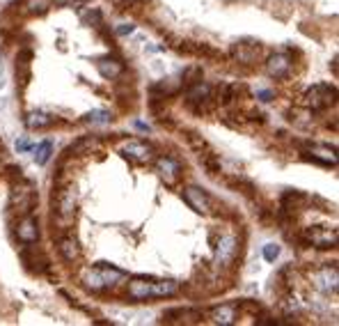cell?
<instances>
[{
	"instance_id": "ac0fdd59",
	"label": "cell",
	"mask_w": 339,
	"mask_h": 326,
	"mask_svg": "<svg viewBox=\"0 0 339 326\" xmlns=\"http://www.w3.org/2000/svg\"><path fill=\"white\" fill-rule=\"evenodd\" d=\"M312 154L323 159L326 163H337V156H335V150H326V147H312Z\"/></svg>"
},
{
	"instance_id": "7c38bea8",
	"label": "cell",
	"mask_w": 339,
	"mask_h": 326,
	"mask_svg": "<svg viewBox=\"0 0 339 326\" xmlns=\"http://www.w3.org/2000/svg\"><path fill=\"white\" fill-rule=\"evenodd\" d=\"M51 122L53 120L48 115H44V113H30V115H28V120H26V124L30 126V129H42V126H48Z\"/></svg>"
},
{
	"instance_id": "9c48e42d",
	"label": "cell",
	"mask_w": 339,
	"mask_h": 326,
	"mask_svg": "<svg viewBox=\"0 0 339 326\" xmlns=\"http://www.w3.org/2000/svg\"><path fill=\"white\" fill-rule=\"evenodd\" d=\"M307 237L312 239V244L316 246H326V244H335L337 241V232L335 230H309Z\"/></svg>"
},
{
	"instance_id": "7402d4cb",
	"label": "cell",
	"mask_w": 339,
	"mask_h": 326,
	"mask_svg": "<svg viewBox=\"0 0 339 326\" xmlns=\"http://www.w3.org/2000/svg\"><path fill=\"white\" fill-rule=\"evenodd\" d=\"M129 32H133V26H131V23H122V26L117 28V34H129Z\"/></svg>"
},
{
	"instance_id": "ba28073f",
	"label": "cell",
	"mask_w": 339,
	"mask_h": 326,
	"mask_svg": "<svg viewBox=\"0 0 339 326\" xmlns=\"http://www.w3.org/2000/svg\"><path fill=\"white\" fill-rule=\"evenodd\" d=\"M122 150H124L126 156H131V159H137V161H147V159H149V147L142 145V142H137V140L124 142Z\"/></svg>"
},
{
	"instance_id": "44dd1931",
	"label": "cell",
	"mask_w": 339,
	"mask_h": 326,
	"mask_svg": "<svg viewBox=\"0 0 339 326\" xmlns=\"http://www.w3.org/2000/svg\"><path fill=\"white\" fill-rule=\"evenodd\" d=\"M48 3H51V0H28L26 7L32 9V12H37V9H39V12H44V9L48 7Z\"/></svg>"
},
{
	"instance_id": "52a82bcc",
	"label": "cell",
	"mask_w": 339,
	"mask_h": 326,
	"mask_svg": "<svg viewBox=\"0 0 339 326\" xmlns=\"http://www.w3.org/2000/svg\"><path fill=\"white\" fill-rule=\"evenodd\" d=\"M316 285L323 289V292H335L337 289V269H323L321 274L314 276Z\"/></svg>"
},
{
	"instance_id": "9a60e30c",
	"label": "cell",
	"mask_w": 339,
	"mask_h": 326,
	"mask_svg": "<svg viewBox=\"0 0 339 326\" xmlns=\"http://www.w3.org/2000/svg\"><path fill=\"white\" fill-rule=\"evenodd\" d=\"M60 250L65 255V260H76L78 258V244L73 239H65L60 244Z\"/></svg>"
},
{
	"instance_id": "7a4b0ae2",
	"label": "cell",
	"mask_w": 339,
	"mask_h": 326,
	"mask_svg": "<svg viewBox=\"0 0 339 326\" xmlns=\"http://www.w3.org/2000/svg\"><path fill=\"white\" fill-rule=\"evenodd\" d=\"M335 97H337V90L330 85H314L312 90L307 92V99H309V106L312 108H326L330 103H335Z\"/></svg>"
},
{
	"instance_id": "6da1fadb",
	"label": "cell",
	"mask_w": 339,
	"mask_h": 326,
	"mask_svg": "<svg viewBox=\"0 0 339 326\" xmlns=\"http://www.w3.org/2000/svg\"><path fill=\"white\" fill-rule=\"evenodd\" d=\"M126 274L119 269H112V266H94L85 274V285L92 289H103L110 287V285H117L119 280H124Z\"/></svg>"
},
{
	"instance_id": "2e32d148",
	"label": "cell",
	"mask_w": 339,
	"mask_h": 326,
	"mask_svg": "<svg viewBox=\"0 0 339 326\" xmlns=\"http://www.w3.org/2000/svg\"><path fill=\"white\" fill-rule=\"evenodd\" d=\"M158 170L163 172V175H168L170 179H172V177L176 175V170H179V166H176V163L172 161V159H165V156H163V159H158Z\"/></svg>"
},
{
	"instance_id": "30bf717a",
	"label": "cell",
	"mask_w": 339,
	"mask_h": 326,
	"mask_svg": "<svg viewBox=\"0 0 339 326\" xmlns=\"http://www.w3.org/2000/svg\"><path fill=\"white\" fill-rule=\"evenodd\" d=\"M18 239L26 241V244L37 241V225H34L32 219H26L21 225H18Z\"/></svg>"
},
{
	"instance_id": "277c9868",
	"label": "cell",
	"mask_w": 339,
	"mask_h": 326,
	"mask_svg": "<svg viewBox=\"0 0 339 326\" xmlns=\"http://www.w3.org/2000/svg\"><path fill=\"white\" fill-rule=\"evenodd\" d=\"M73 207H76V193L71 189L60 191V195H57V211H60L62 219L73 216Z\"/></svg>"
},
{
	"instance_id": "5b68a950",
	"label": "cell",
	"mask_w": 339,
	"mask_h": 326,
	"mask_svg": "<svg viewBox=\"0 0 339 326\" xmlns=\"http://www.w3.org/2000/svg\"><path fill=\"white\" fill-rule=\"evenodd\" d=\"M234 250H236V239H234L232 234L223 237V239H220V244H218V253H215V260H218L220 264H227V262L232 260Z\"/></svg>"
},
{
	"instance_id": "cb8c5ba5",
	"label": "cell",
	"mask_w": 339,
	"mask_h": 326,
	"mask_svg": "<svg viewBox=\"0 0 339 326\" xmlns=\"http://www.w3.org/2000/svg\"><path fill=\"white\" fill-rule=\"evenodd\" d=\"M259 97H262V101H268V99H271V92L264 90V92H259Z\"/></svg>"
},
{
	"instance_id": "5bb4252c",
	"label": "cell",
	"mask_w": 339,
	"mask_h": 326,
	"mask_svg": "<svg viewBox=\"0 0 339 326\" xmlns=\"http://www.w3.org/2000/svg\"><path fill=\"white\" fill-rule=\"evenodd\" d=\"M99 71H101V76H106V78H115L122 74V67L117 65V62H110V60H99Z\"/></svg>"
},
{
	"instance_id": "e0dca14e",
	"label": "cell",
	"mask_w": 339,
	"mask_h": 326,
	"mask_svg": "<svg viewBox=\"0 0 339 326\" xmlns=\"http://www.w3.org/2000/svg\"><path fill=\"white\" fill-rule=\"evenodd\" d=\"M51 150H53V147H51V142H48V140H44L42 145L37 147V154H34V161H37L39 166H44V163L48 161V156H51Z\"/></svg>"
},
{
	"instance_id": "8992f818",
	"label": "cell",
	"mask_w": 339,
	"mask_h": 326,
	"mask_svg": "<svg viewBox=\"0 0 339 326\" xmlns=\"http://www.w3.org/2000/svg\"><path fill=\"white\" fill-rule=\"evenodd\" d=\"M129 294L133 299H149L154 296V289H151V280H145V278H135L129 283Z\"/></svg>"
},
{
	"instance_id": "8fae6325",
	"label": "cell",
	"mask_w": 339,
	"mask_h": 326,
	"mask_svg": "<svg viewBox=\"0 0 339 326\" xmlns=\"http://www.w3.org/2000/svg\"><path fill=\"white\" fill-rule=\"evenodd\" d=\"M289 69V58L287 56H273L268 60V74L271 76H284Z\"/></svg>"
},
{
	"instance_id": "4fadbf2b",
	"label": "cell",
	"mask_w": 339,
	"mask_h": 326,
	"mask_svg": "<svg viewBox=\"0 0 339 326\" xmlns=\"http://www.w3.org/2000/svg\"><path fill=\"white\" fill-rule=\"evenodd\" d=\"M213 322L215 324H232L234 322V308L232 305H223L213 313Z\"/></svg>"
},
{
	"instance_id": "603a6c76",
	"label": "cell",
	"mask_w": 339,
	"mask_h": 326,
	"mask_svg": "<svg viewBox=\"0 0 339 326\" xmlns=\"http://www.w3.org/2000/svg\"><path fill=\"white\" fill-rule=\"evenodd\" d=\"M16 147H18V150H30L32 145H30L28 140H18V142H16Z\"/></svg>"
},
{
	"instance_id": "d6986e66",
	"label": "cell",
	"mask_w": 339,
	"mask_h": 326,
	"mask_svg": "<svg viewBox=\"0 0 339 326\" xmlns=\"http://www.w3.org/2000/svg\"><path fill=\"white\" fill-rule=\"evenodd\" d=\"M87 120L92 122V124H108L110 122V113L108 111H94L87 115Z\"/></svg>"
},
{
	"instance_id": "ffe728a7",
	"label": "cell",
	"mask_w": 339,
	"mask_h": 326,
	"mask_svg": "<svg viewBox=\"0 0 339 326\" xmlns=\"http://www.w3.org/2000/svg\"><path fill=\"white\" fill-rule=\"evenodd\" d=\"M277 255H280V246H275V244L264 246V258H266L268 262H275V260H277Z\"/></svg>"
},
{
	"instance_id": "3957f363",
	"label": "cell",
	"mask_w": 339,
	"mask_h": 326,
	"mask_svg": "<svg viewBox=\"0 0 339 326\" xmlns=\"http://www.w3.org/2000/svg\"><path fill=\"white\" fill-rule=\"evenodd\" d=\"M184 195H186V200H188V205L193 207L195 211H209L211 209V200H209V195L202 193L200 189H195V186H188V189L184 191Z\"/></svg>"
}]
</instances>
